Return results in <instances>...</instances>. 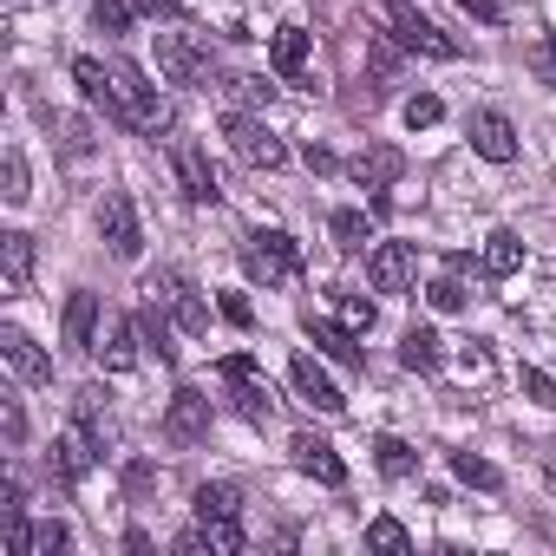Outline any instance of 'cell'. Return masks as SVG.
<instances>
[{"label":"cell","instance_id":"cell-15","mask_svg":"<svg viewBox=\"0 0 556 556\" xmlns=\"http://www.w3.org/2000/svg\"><path fill=\"white\" fill-rule=\"evenodd\" d=\"M289 380H295V393L315 406V413H348V400H341V387L328 380V367L315 361V354H295L289 361Z\"/></svg>","mask_w":556,"mask_h":556},{"label":"cell","instance_id":"cell-36","mask_svg":"<svg viewBox=\"0 0 556 556\" xmlns=\"http://www.w3.org/2000/svg\"><path fill=\"white\" fill-rule=\"evenodd\" d=\"M439 118H445V105H439L432 92H413V99H406V125H413V131H432Z\"/></svg>","mask_w":556,"mask_h":556},{"label":"cell","instance_id":"cell-19","mask_svg":"<svg viewBox=\"0 0 556 556\" xmlns=\"http://www.w3.org/2000/svg\"><path fill=\"white\" fill-rule=\"evenodd\" d=\"M0 268H8V295H27L34 289V236L27 229L0 236Z\"/></svg>","mask_w":556,"mask_h":556},{"label":"cell","instance_id":"cell-16","mask_svg":"<svg viewBox=\"0 0 556 556\" xmlns=\"http://www.w3.org/2000/svg\"><path fill=\"white\" fill-rule=\"evenodd\" d=\"M471 151L478 157H491V164H510L517 157V125L504 118V112H471Z\"/></svg>","mask_w":556,"mask_h":556},{"label":"cell","instance_id":"cell-7","mask_svg":"<svg viewBox=\"0 0 556 556\" xmlns=\"http://www.w3.org/2000/svg\"><path fill=\"white\" fill-rule=\"evenodd\" d=\"M99 236H105V249L112 255H138L144 249V229H138V203L125 197V190H105V203H99Z\"/></svg>","mask_w":556,"mask_h":556},{"label":"cell","instance_id":"cell-45","mask_svg":"<svg viewBox=\"0 0 556 556\" xmlns=\"http://www.w3.org/2000/svg\"><path fill=\"white\" fill-rule=\"evenodd\" d=\"M458 367H465L471 380H484V374H491V354H484V341H471V348H458Z\"/></svg>","mask_w":556,"mask_h":556},{"label":"cell","instance_id":"cell-11","mask_svg":"<svg viewBox=\"0 0 556 556\" xmlns=\"http://www.w3.org/2000/svg\"><path fill=\"white\" fill-rule=\"evenodd\" d=\"M92 354L105 361V374H131V367H138V354H144L138 315H105V328H99V348H92Z\"/></svg>","mask_w":556,"mask_h":556},{"label":"cell","instance_id":"cell-4","mask_svg":"<svg viewBox=\"0 0 556 556\" xmlns=\"http://www.w3.org/2000/svg\"><path fill=\"white\" fill-rule=\"evenodd\" d=\"M157 73H164L170 86H210L216 53H210V40H197V34H157Z\"/></svg>","mask_w":556,"mask_h":556},{"label":"cell","instance_id":"cell-18","mask_svg":"<svg viewBox=\"0 0 556 556\" xmlns=\"http://www.w3.org/2000/svg\"><path fill=\"white\" fill-rule=\"evenodd\" d=\"M170 164H177V184H184L190 203H216V197H223V190H216V170H210V157H203V144H177Z\"/></svg>","mask_w":556,"mask_h":556},{"label":"cell","instance_id":"cell-28","mask_svg":"<svg viewBox=\"0 0 556 556\" xmlns=\"http://www.w3.org/2000/svg\"><path fill=\"white\" fill-rule=\"evenodd\" d=\"M452 471H458V484H471V491H504V471H497L491 458H478V452H452Z\"/></svg>","mask_w":556,"mask_h":556},{"label":"cell","instance_id":"cell-30","mask_svg":"<svg viewBox=\"0 0 556 556\" xmlns=\"http://www.w3.org/2000/svg\"><path fill=\"white\" fill-rule=\"evenodd\" d=\"M0 197H8L14 210L34 197V177H27V157H21V151H8V157H0Z\"/></svg>","mask_w":556,"mask_h":556},{"label":"cell","instance_id":"cell-33","mask_svg":"<svg viewBox=\"0 0 556 556\" xmlns=\"http://www.w3.org/2000/svg\"><path fill=\"white\" fill-rule=\"evenodd\" d=\"M426 302H432L439 315H465V302H471V295H465V282H458V275L445 268V275H439V282L426 289Z\"/></svg>","mask_w":556,"mask_h":556},{"label":"cell","instance_id":"cell-1","mask_svg":"<svg viewBox=\"0 0 556 556\" xmlns=\"http://www.w3.org/2000/svg\"><path fill=\"white\" fill-rule=\"evenodd\" d=\"M242 275H249V282H262V289L295 282V275H302V242L282 236V229H255L242 242Z\"/></svg>","mask_w":556,"mask_h":556},{"label":"cell","instance_id":"cell-43","mask_svg":"<svg viewBox=\"0 0 556 556\" xmlns=\"http://www.w3.org/2000/svg\"><path fill=\"white\" fill-rule=\"evenodd\" d=\"M223 321H229V328H255V308H249V295H236V289H229V295H223Z\"/></svg>","mask_w":556,"mask_h":556},{"label":"cell","instance_id":"cell-23","mask_svg":"<svg viewBox=\"0 0 556 556\" xmlns=\"http://www.w3.org/2000/svg\"><path fill=\"white\" fill-rule=\"evenodd\" d=\"M268 66L282 73V79H295V73L308 66V34H302V27H282V34L268 40Z\"/></svg>","mask_w":556,"mask_h":556},{"label":"cell","instance_id":"cell-21","mask_svg":"<svg viewBox=\"0 0 556 556\" xmlns=\"http://www.w3.org/2000/svg\"><path fill=\"white\" fill-rule=\"evenodd\" d=\"M439 361H445V341L432 328H406L400 334V367L406 374H439Z\"/></svg>","mask_w":556,"mask_h":556},{"label":"cell","instance_id":"cell-39","mask_svg":"<svg viewBox=\"0 0 556 556\" xmlns=\"http://www.w3.org/2000/svg\"><path fill=\"white\" fill-rule=\"evenodd\" d=\"M458 8H465L471 21H484V27H504V21H510V0H458Z\"/></svg>","mask_w":556,"mask_h":556},{"label":"cell","instance_id":"cell-49","mask_svg":"<svg viewBox=\"0 0 556 556\" xmlns=\"http://www.w3.org/2000/svg\"><path fill=\"white\" fill-rule=\"evenodd\" d=\"M543 484H549V497H556V458H549V465H543Z\"/></svg>","mask_w":556,"mask_h":556},{"label":"cell","instance_id":"cell-31","mask_svg":"<svg viewBox=\"0 0 556 556\" xmlns=\"http://www.w3.org/2000/svg\"><path fill=\"white\" fill-rule=\"evenodd\" d=\"M197 517H242V491L236 484H197Z\"/></svg>","mask_w":556,"mask_h":556},{"label":"cell","instance_id":"cell-26","mask_svg":"<svg viewBox=\"0 0 556 556\" xmlns=\"http://www.w3.org/2000/svg\"><path fill=\"white\" fill-rule=\"evenodd\" d=\"M197 530H203V549L210 556H242V517H197Z\"/></svg>","mask_w":556,"mask_h":556},{"label":"cell","instance_id":"cell-35","mask_svg":"<svg viewBox=\"0 0 556 556\" xmlns=\"http://www.w3.org/2000/svg\"><path fill=\"white\" fill-rule=\"evenodd\" d=\"M517 387H523V400H530V406L556 413V380H549L543 367H523V374H517Z\"/></svg>","mask_w":556,"mask_h":556},{"label":"cell","instance_id":"cell-47","mask_svg":"<svg viewBox=\"0 0 556 556\" xmlns=\"http://www.w3.org/2000/svg\"><path fill=\"white\" fill-rule=\"evenodd\" d=\"M138 14H151V21H184V0H131Z\"/></svg>","mask_w":556,"mask_h":556},{"label":"cell","instance_id":"cell-13","mask_svg":"<svg viewBox=\"0 0 556 556\" xmlns=\"http://www.w3.org/2000/svg\"><path fill=\"white\" fill-rule=\"evenodd\" d=\"M289 458H295V471H308L315 484H348V465H341V452H334L321 432H295V439H289Z\"/></svg>","mask_w":556,"mask_h":556},{"label":"cell","instance_id":"cell-8","mask_svg":"<svg viewBox=\"0 0 556 556\" xmlns=\"http://www.w3.org/2000/svg\"><path fill=\"white\" fill-rule=\"evenodd\" d=\"M164 439H170V445H203V439H210V393L177 387L170 406H164Z\"/></svg>","mask_w":556,"mask_h":556},{"label":"cell","instance_id":"cell-20","mask_svg":"<svg viewBox=\"0 0 556 556\" xmlns=\"http://www.w3.org/2000/svg\"><path fill=\"white\" fill-rule=\"evenodd\" d=\"M308 341L321 354H334L341 367H361V348H354V328L348 321H328V315H308Z\"/></svg>","mask_w":556,"mask_h":556},{"label":"cell","instance_id":"cell-5","mask_svg":"<svg viewBox=\"0 0 556 556\" xmlns=\"http://www.w3.org/2000/svg\"><path fill=\"white\" fill-rule=\"evenodd\" d=\"M112 86H118V105H125V125L131 131H164V99H157V86L131 66V60H112Z\"/></svg>","mask_w":556,"mask_h":556},{"label":"cell","instance_id":"cell-17","mask_svg":"<svg viewBox=\"0 0 556 556\" xmlns=\"http://www.w3.org/2000/svg\"><path fill=\"white\" fill-rule=\"evenodd\" d=\"M60 341H66L73 354H92V348H99V295H92V289H73V295H66Z\"/></svg>","mask_w":556,"mask_h":556},{"label":"cell","instance_id":"cell-29","mask_svg":"<svg viewBox=\"0 0 556 556\" xmlns=\"http://www.w3.org/2000/svg\"><path fill=\"white\" fill-rule=\"evenodd\" d=\"M236 413H242L249 426H268V419H275V393H268V380H242V387H236Z\"/></svg>","mask_w":556,"mask_h":556},{"label":"cell","instance_id":"cell-34","mask_svg":"<svg viewBox=\"0 0 556 556\" xmlns=\"http://www.w3.org/2000/svg\"><path fill=\"white\" fill-rule=\"evenodd\" d=\"M131 27V0H92V34H125Z\"/></svg>","mask_w":556,"mask_h":556},{"label":"cell","instance_id":"cell-37","mask_svg":"<svg viewBox=\"0 0 556 556\" xmlns=\"http://www.w3.org/2000/svg\"><path fill=\"white\" fill-rule=\"evenodd\" d=\"M73 543V530L60 523V517H47V523H34V556H60Z\"/></svg>","mask_w":556,"mask_h":556},{"label":"cell","instance_id":"cell-6","mask_svg":"<svg viewBox=\"0 0 556 556\" xmlns=\"http://www.w3.org/2000/svg\"><path fill=\"white\" fill-rule=\"evenodd\" d=\"M144 295H157V302L177 315V328H184V334H210V308H203V295L184 282L177 268H157L151 282H144Z\"/></svg>","mask_w":556,"mask_h":556},{"label":"cell","instance_id":"cell-46","mask_svg":"<svg viewBox=\"0 0 556 556\" xmlns=\"http://www.w3.org/2000/svg\"><path fill=\"white\" fill-rule=\"evenodd\" d=\"M216 374H223L229 387H242V380H255V354H229V361H223Z\"/></svg>","mask_w":556,"mask_h":556},{"label":"cell","instance_id":"cell-48","mask_svg":"<svg viewBox=\"0 0 556 556\" xmlns=\"http://www.w3.org/2000/svg\"><path fill=\"white\" fill-rule=\"evenodd\" d=\"M302 157H308V170H334V151H328V144H308Z\"/></svg>","mask_w":556,"mask_h":556},{"label":"cell","instance_id":"cell-41","mask_svg":"<svg viewBox=\"0 0 556 556\" xmlns=\"http://www.w3.org/2000/svg\"><path fill=\"white\" fill-rule=\"evenodd\" d=\"M229 92H236L242 105H268V99H275V86H262L255 73H242V79H229Z\"/></svg>","mask_w":556,"mask_h":556},{"label":"cell","instance_id":"cell-2","mask_svg":"<svg viewBox=\"0 0 556 556\" xmlns=\"http://www.w3.org/2000/svg\"><path fill=\"white\" fill-rule=\"evenodd\" d=\"M223 138H229V151H236L249 170H282V164H289V144L275 138L255 112H223Z\"/></svg>","mask_w":556,"mask_h":556},{"label":"cell","instance_id":"cell-10","mask_svg":"<svg viewBox=\"0 0 556 556\" xmlns=\"http://www.w3.org/2000/svg\"><path fill=\"white\" fill-rule=\"evenodd\" d=\"M400 170H406V151H400V144H367V151L348 164V177H354L361 190H374V203H387V190L400 184Z\"/></svg>","mask_w":556,"mask_h":556},{"label":"cell","instance_id":"cell-32","mask_svg":"<svg viewBox=\"0 0 556 556\" xmlns=\"http://www.w3.org/2000/svg\"><path fill=\"white\" fill-rule=\"evenodd\" d=\"M367 549L406 556V549H413V536H406V523H400V517H374V523H367Z\"/></svg>","mask_w":556,"mask_h":556},{"label":"cell","instance_id":"cell-24","mask_svg":"<svg viewBox=\"0 0 556 556\" xmlns=\"http://www.w3.org/2000/svg\"><path fill=\"white\" fill-rule=\"evenodd\" d=\"M138 334H144V348H151L157 361H177V348H170V315H164L157 295H144V308H138Z\"/></svg>","mask_w":556,"mask_h":556},{"label":"cell","instance_id":"cell-40","mask_svg":"<svg viewBox=\"0 0 556 556\" xmlns=\"http://www.w3.org/2000/svg\"><path fill=\"white\" fill-rule=\"evenodd\" d=\"M530 73L556 92V40H536V47H530Z\"/></svg>","mask_w":556,"mask_h":556},{"label":"cell","instance_id":"cell-22","mask_svg":"<svg viewBox=\"0 0 556 556\" xmlns=\"http://www.w3.org/2000/svg\"><path fill=\"white\" fill-rule=\"evenodd\" d=\"M517 268H523V236L517 229H491L484 236V275L504 282V275H517Z\"/></svg>","mask_w":556,"mask_h":556},{"label":"cell","instance_id":"cell-42","mask_svg":"<svg viewBox=\"0 0 556 556\" xmlns=\"http://www.w3.org/2000/svg\"><path fill=\"white\" fill-rule=\"evenodd\" d=\"M60 131H66V151H73V157L92 151V125H86V118H60Z\"/></svg>","mask_w":556,"mask_h":556},{"label":"cell","instance_id":"cell-25","mask_svg":"<svg viewBox=\"0 0 556 556\" xmlns=\"http://www.w3.org/2000/svg\"><path fill=\"white\" fill-rule=\"evenodd\" d=\"M328 236H334L348 255H361V249L374 242V216H367V210H334V216H328Z\"/></svg>","mask_w":556,"mask_h":556},{"label":"cell","instance_id":"cell-38","mask_svg":"<svg viewBox=\"0 0 556 556\" xmlns=\"http://www.w3.org/2000/svg\"><path fill=\"white\" fill-rule=\"evenodd\" d=\"M0 432H8V445H21V439H27V413H21V400H14V393H0Z\"/></svg>","mask_w":556,"mask_h":556},{"label":"cell","instance_id":"cell-3","mask_svg":"<svg viewBox=\"0 0 556 556\" xmlns=\"http://www.w3.org/2000/svg\"><path fill=\"white\" fill-rule=\"evenodd\" d=\"M380 27L406 47V53H426V60H458V40H445L419 8H413V0H387V8H380Z\"/></svg>","mask_w":556,"mask_h":556},{"label":"cell","instance_id":"cell-27","mask_svg":"<svg viewBox=\"0 0 556 556\" xmlns=\"http://www.w3.org/2000/svg\"><path fill=\"white\" fill-rule=\"evenodd\" d=\"M374 458H380V471H387L393 484H400V478H419V452H413L406 439H393V432L374 439Z\"/></svg>","mask_w":556,"mask_h":556},{"label":"cell","instance_id":"cell-9","mask_svg":"<svg viewBox=\"0 0 556 556\" xmlns=\"http://www.w3.org/2000/svg\"><path fill=\"white\" fill-rule=\"evenodd\" d=\"M413 275H419L413 242H380V249H374V262H367L374 295H406V289H413Z\"/></svg>","mask_w":556,"mask_h":556},{"label":"cell","instance_id":"cell-12","mask_svg":"<svg viewBox=\"0 0 556 556\" xmlns=\"http://www.w3.org/2000/svg\"><path fill=\"white\" fill-rule=\"evenodd\" d=\"M99 445H105V432H92L86 419H79V426H66V432L53 439V471H60L66 484H79V478L99 465Z\"/></svg>","mask_w":556,"mask_h":556},{"label":"cell","instance_id":"cell-44","mask_svg":"<svg viewBox=\"0 0 556 556\" xmlns=\"http://www.w3.org/2000/svg\"><path fill=\"white\" fill-rule=\"evenodd\" d=\"M341 321H348L354 334H361V328H374V302H367V295H348V302H341Z\"/></svg>","mask_w":556,"mask_h":556},{"label":"cell","instance_id":"cell-14","mask_svg":"<svg viewBox=\"0 0 556 556\" xmlns=\"http://www.w3.org/2000/svg\"><path fill=\"white\" fill-rule=\"evenodd\" d=\"M0 354H8V367H14L27 387H47V380H53V354H47L27 328H0Z\"/></svg>","mask_w":556,"mask_h":556}]
</instances>
